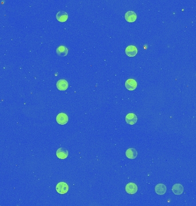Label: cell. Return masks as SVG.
Returning <instances> with one entry per match:
<instances>
[{
  "mask_svg": "<svg viewBox=\"0 0 196 206\" xmlns=\"http://www.w3.org/2000/svg\"><path fill=\"white\" fill-rule=\"evenodd\" d=\"M69 189L68 185L65 182H59L56 185V190L60 194H65L68 192Z\"/></svg>",
  "mask_w": 196,
  "mask_h": 206,
  "instance_id": "6da1fadb",
  "label": "cell"
},
{
  "mask_svg": "<svg viewBox=\"0 0 196 206\" xmlns=\"http://www.w3.org/2000/svg\"><path fill=\"white\" fill-rule=\"evenodd\" d=\"M56 121L60 125H64L68 123V117L64 113H60L56 116Z\"/></svg>",
  "mask_w": 196,
  "mask_h": 206,
  "instance_id": "7a4b0ae2",
  "label": "cell"
},
{
  "mask_svg": "<svg viewBox=\"0 0 196 206\" xmlns=\"http://www.w3.org/2000/svg\"><path fill=\"white\" fill-rule=\"evenodd\" d=\"M125 190L127 193L130 195L135 194L138 191V187L134 183H129L126 185Z\"/></svg>",
  "mask_w": 196,
  "mask_h": 206,
  "instance_id": "3957f363",
  "label": "cell"
},
{
  "mask_svg": "<svg viewBox=\"0 0 196 206\" xmlns=\"http://www.w3.org/2000/svg\"><path fill=\"white\" fill-rule=\"evenodd\" d=\"M126 54L128 57H134L138 53V50L136 47L134 45L128 46L125 50Z\"/></svg>",
  "mask_w": 196,
  "mask_h": 206,
  "instance_id": "277c9868",
  "label": "cell"
},
{
  "mask_svg": "<svg viewBox=\"0 0 196 206\" xmlns=\"http://www.w3.org/2000/svg\"><path fill=\"white\" fill-rule=\"evenodd\" d=\"M125 86L129 91H134L137 87V83L134 79H128L125 83Z\"/></svg>",
  "mask_w": 196,
  "mask_h": 206,
  "instance_id": "5b68a950",
  "label": "cell"
},
{
  "mask_svg": "<svg viewBox=\"0 0 196 206\" xmlns=\"http://www.w3.org/2000/svg\"><path fill=\"white\" fill-rule=\"evenodd\" d=\"M56 86L60 91H65L68 87V83L65 80L61 79L57 82Z\"/></svg>",
  "mask_w": 196,
  "mask_h": 206,
  "instance_id": "8992f818",
  "label": "cell"
},
{
  "mask_svg": "<svg viewBox=\"0 0 196 206\" xmlns=\"http://www.w3.org/2000/svg\"><path fill=\"white\" fill-rule=\"evenodd\" d=\"M56 156L60 159H65L68 156V151L67 149L60 148L56 151Z\"/></svg>",
  "mask_w": 196,
  "mask_h": 206,
  "instance_id": "52a82bcc",
  "label": "cell"
},
{
  "mask_svg": "<svg viewBox=\"0 0 196 206\" xmlns=\"http://www.w3.org/2000/svg\"><path fill=\"white\" fill-rule=\"evenodd\" d=\"M138 120L137 116L136 114H128L126 115V123L130 125H134L135 124Z\"/></svg>",
  "mask_w": 196,
  "mask_h": 206,
  "instance_id": "ba28073f",
  "label": "cell"
},
{
  "mask_svg": "<svg viewBox=\"0 0 196 206\" xmlns=\"http://www.w3.org/2000/svg\"><path fill=\"white\" fill-rule=\"evenodd\" d=\"M137 18V14L133 11H128L125 14V19L128 22H133Z\"/></svg>",
  "mask_w": 196,
  "mask_h": 206,
  "instance_id": "9c48e42d",
  "label": "cell"
},
{
  "mask_svg": "<svg viewBox=\"0 0 196 206\" xmlns=\"http://www.w3.org/2000/svg\"><path fill=\"white\" fill-rule=\"evenodd\" d=\"M56 18L59 22L66 21L68 19V14L66 12L64 11H59L56 14Z\"/></svg>",
  "mask_w": 196,
  "mask_h": 206,
  "instance_id": "30bf717a",
  "label": "cell"
},
{
  "mask_svg": "<svg viewBox=\"0 0 196 206\" xmlns=\"http://www.w3.org/2000/svg\"><path fill=\"white\" fill-rule=\"evenodd\" d=\"M56 53L57 54L61 57H64L68 55V48L65 47V46H59L57 49H56Z\"/></svg>",
  "mask_w": 196,
  "mask_h": 206,
  "instance_id": "8fae6325",
  "label": "cell"
},
{
  "mask_svg": "<svg viewBox=\"0 0 196 206\" xmlns=\"http://www.w3.org/2000/svg\"><path fill=\"white\" fill-rule=\"evenodd\" d=\"M166 190H167V188H166V185L163 184H158L155 186V191L156 193L160 195H164L165 192H166Z\"/></svg>",
  "mask_w": 196,
  "mask_h": 206,
  "instance_id": "7c38bea8",
  "label": "cell"
},
{
  "mask_svg": "<svg viewBox=\"0 0 196 206\" xmlns=\"http://www.w3.org/2000/svg\"><path fill=\"white\" fill-rule=\"evenodd\" d=\"M137 151L134 148H130L127 149L126 151V156L129 159H134L137 157Z\"/></svg>",
  "mask_w": 196,
  "mask_h": 206,
  "instance_id": "4fadbf2b",
  "label": "cell"
},
{
  "mask_svg": "<svg viewBox=\"0 0 196 206\" xmlns=\"http://www.w3.org/2000/svg\"><path fill=\"white\" fill-rule=\"evenodd\" d=\"M172 191L175 195H180L183 192V187L181 184H175L172 187Z\"/></svg>",
  "mask_w": 196,
  "mask_h": 206,
  "instance_id": "5bb4252c",
  "label": "cell"
}]
</instances>
